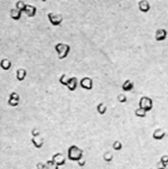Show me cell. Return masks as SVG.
<instances>
[{
  "instance_id": "cell-10",
  "label": "cell",
  "mask_w": 168,
  "mask_h": 169,
  "mask_svg": "<svg viewBox=\"0 0 168 169\" xmlns=\"http://www.w3.org/2000/svg\"><path fill=\"white\" fill-rule=\"evenodd\" d=\"M31 140H32V143L33 144L35 148H36V149H41L43 147V145H44V140L41 135L36 136V137H32Z\"/></svg>"
},
{
  "instance_id": "cell-4",
  "label": "cell",
  "mask_w": 168,
  "mask_h": 169,
  "mask_svg": "<svg viewBox=\"0 0 168 169\" xmlns=\"http://www.w3.org/2000/svg\"><path fill=\"white\" fill-rule=\"evenodd\" d=\"M48 19L49 22L53 25L54 27H58L60 26L61 23L64 21V17L60 13H54V12H49L48 13Z\"/></svg>"
},
{
  "instance_id": "cell-15",
  "label": "cell",
  "mask_w": 168,
  "mask_h": 169,
  "mask_svg": "<svg viewBox=\"0 0 168 169\" xmlns=\"http://www.w3.org/2000/svg\"><path fill=\"white\" fill-rule=\"evenodd\" d=\"M0 67L5 71H7V70H9L12 68V62H11L10 59L4 58V59H2L0 61Z\"/></svg>"
},
{
  "instance_id": "cell-25",
  "label": "cell",
  "mask_w": 168,
  "mask_h": 169,
  "mask_svg": "<svg viewBox=\"0 0 168 169\" xmlns=\"http://www.w3.org/2000/svg\"><path fill=\"white\" fill-rule=\"evenodd\" d=\"M116 99H117V101H118L120 103H125L127 102V101H128V99H127V97H126L124 94H123V93H120V94H119V95H117V97H116Z\"/></svg>"
},
{
  "instance_id": "cell-16",
  "label": "cell",
  "mask_w": 168,
  "mask_h": 169,
  "mask_svg": "<svg viewBox=\"0 0 168 169\" xmlns=\"http://www.w3.org/2000/svg\"><path fill=\"white\" fill-rule=\"evenodd\" d=\"M134 88V84L131 80L129 79H126L125 81L124 82L123 84H122V89L124 92H129V91H132Z\"/></svg>"
},
{
  "instance_id": "cell-7",
  "label": "cell",
  "mask_w": 168,
  "mask_h": 169,
  "mask_svg": "<svg viewBox=\"0 0 168 169\" xmlns=\"http://www.w3.org/2000/svg\"><path fill=\"white\" fill-rule=\"evenodd\" d=\"M20 102V96L16 92H12L9 95V99L7 101V104L11 106H17Z\"/></svg>"
},
{
  "instance_id": "cell-11",
  "label": "cell",
  "mask_w": 168,
  "mask_h": 169,
  "mask_svg": "<svg viewBox=\"0 0 168 169\" xmlns=\"http://www.w3.org/2000/svg\"><path fill=\"white\" fill-rule=\"evenodd\" d=\"M66 87L71 92H74V91L76 90L77 87H78V79H77L76 77H71V78H69Z\"/></svg>"
},
{
  "instance_id": "cell-9",
  "label": "cell",
  "mask_w": 168,
  "mask_h": 169,
  "mask_svg": "<svg viewBox=\"0 0 168 169\" xmlns=\"http://www.w3.org/2000/svg\"><path fill=\"white\" fill-rule=\"evenodd\" d=\"M138 7L139 11L143 12V13H147L148 12H149L151 8L150 3L148 0H140L138 2Z\"/></svg>"
},
{
  "instance_id": "cell-32",
  "label": "cell",
  "mask_w": 168,
  "mask_h": 169,
  "mask_svg": "<svg viewBox=\"0 0 168 169\" xmlns=\"http://www.w3.org/2000/svg\"><path fill=\"white\" fill-rule=\"evenodd\" d=\"M82 169H87V168H86V167H83Z\"/></svg>"
},
{
  "instance_id": "cell-13",
  "label": "cell",
  "mask_w": 168,
  "mask_h": 169,
  "mask_svg": "<svg viewBox=\"0 0 168 169\" xmlns=\"http://www.w3.org/2000/svg\"><path fill=\"white\" fill-rule=\"evenodd\" d=\"M24 12L29 17H34L36 15L37 8L33 5L27 4V7H26Z\"/></svg>"
},
{
  "instance_id": "cell-5",
  "label": "cell",
  "mask_w": 168,
  "mask_h": 169,
  "mask_svg": "<svg viewBox=\"0 0 168 169\" xmlns=\"http://www.w3.org/2000/svg\"><path fill=\"white\" fill-rule=\"evenodd\" d=\"M80 86L82 89L91 91L93 88V80L89 77H84L80 80Z\"/></svg>"
},
{
  "instance_id": "cell-14",
  "label": "cell",
  "mask_w": 168,
  "mask_h": 169,
  "mask_svg": "<svg viewBox=\"0 0 168 169\" xmlns=\"http://www.w3.org/2000/svg\"><path fill=\"white\" fill-rule=\"evenodd\" d=\"M22 11H20L17 8H12L11 11H10V17H11L12 19L15 20V21H18L22 17Z\"/></svg>"
},
{
  "instance_id": "cell-2",
  "label": "cell",
  "mask_w": 168,
  "mask_h": 169,
  "mask_svg": "<svg viewBox=\"0 0 168 169\" xmlns=\"http://www.w3.org/2000/svg\"><path fill=\"white\" fill-rule=\"evenodd\" d=\"M83 157V150L77 145H71L68 150V158L71 161L78 162Z\"/></svg>"
},
{
  "instance_id": "cell-29",
  "label": "cell",
  "mask_w": 168,
  "mask_h": 169,
  "mask_svg": "<svg viewBox=\"0 0 168 169\" xmlns=\"http://www.w3.org/2000/svg\"><path fill=\"white\" fill-rule=\"evenodd\" d=\"M165 165L163 162H162L161 161H159V162L157 163V168L158 169H164V167H165Z\"/></svg>"
},
{
  "instance_id": "cell-18",
  "label": "cell",
  "mask_w": 168,
  "mask_h": 169,
  "mask_svg": "<svg viewBox=\"0 0 168 169\" xmlns=\"http://www.w3.org/2000/svg\"><path fill=\"white\" fill-rule=\"evenodd\" d=\"M96 110H97V112L100 114V115H105L107 111V106L106 105H105V103L103 102H100L97 104L96 106Z\"/></svg>"
},
{
  "instance_id": "cell-6",
  "label": "cell",
  "mask_w": 168,
  "mask_h": 169,
  "mask_svg": "<svg viewBox=\"0 0 168 169\" xmlns=\"http://www.w3.org/2000/svg\"><path fill=\"white\" fill-rule=\"evenodd\" d=\"M51 160L59 167L65 164V162H66V158L64 157V155L61 153H57V154L53 155Z\"/></svg>"
},
{
  "instance_id": "cell-21",
  "label": "cell",
  "mask_w": 168,
  "mask_h": 169,
  "mask_svg": "<svg viewBox=\"0 0 168 169\" xmlns=\"http://www.w3.org/2000/svg\"><path fill=\"white\" fill-rule=\"evenodd\" d=\"M134 114H135V115L137 117L144 118L146 117V115H147V111H145V110H143V109H141V108L138 107V109H136V110H134Z\"/></svg>"
},
{
  "instance_id": "cell-8",
  "label": "cell",
  "mask_w": 168,
  "mask_h": 169,
  "mask_svg": "<svg viewBox=\"0 0 168 169\" xmlns=\"http://www.w3.org/2000/svg\"><path fill=\"white\" fill-rule=\"evenodd\" d=\"M167 37V32L166 30L163 28H159L155 32V39L157 41H165Z\"/></svg>"
},
{
  "instance_id": "cell-12",
  "label": "cell",
  "mask_w": 168,
  "mask_h": 169,
  "mask_svg": "<svg viewBox=\"0 0 168 169\" xmlns=\"http://www.w3.org/2000/svg\"><path fill=\"white\" fill-rule=\"evenodd\" d=\"M166 136L165 130L162 129H156L153 133V138L155 140H162Z\"/></svg>"
},
{
  "instance_id": "cell-3",
  "label": "cell",
  "mask_w": 168,
  "mask_h": 169,
  "mask_svg": "<svg viewBox=\"0 0 168 169\" xmlns=\"http://www.w3.org/2000/svg\"><path fill=\"white\" fill-rule=\"evenodd\" d=\"M138 106L141 109H143L145 111L148 112L152 110L153 107V99L150 98L149 97H147V96H143L140 98L139 100V102H138Z\"/></svg>"
},
{
  "instance_id": "cell-24",
  "label": "cell",
  "mask_w": 168,
  "mask_h": 169,
  "mask_svg": "<svg viewBox=\"0 0 168 169\" xmlns=\"http://www.w3.org/2000/svg\"><path fill=\"white\" fill-rule=\"evenodd\" d=\"M69 78H68V77H67L66 74H63L61 75V76L59 77V83H60V84H62V85L67 86V84H68V81H69Z\"/></svg>"
},
{
  "instance_id": "cell-26",
  "label": "cell",
  "mask_w": 168,
  "mask_h": 169,
  "mask_svg": "<svg viewBox=\"0 0 168 169\" xmlns=\"http://www.w3.org/2000/svg\"><path fill=\"white\" fill-rule=\"evenodd\" d=\"M32 137H36V136H39L40 135V131L39 129L37 128H34L32 130Z\"/></svg>"
},
{
  "instance_id": "cell-28",
  "label": "cell",
  "mask_w": 168,
  "mask_h": 169,
  "mask_svg": "<svg viewBox=\"0 0 168 169\" xmlns=\"http://www.w3.org/2000/svg\"><path fill=\"white\" fill-rule=\"evenodd\" d=\"M78 164L82 167H85V165H86V160H83L82 158H81V159L78 161Z\"/></svg>"
},
{
  "instance_id": "cell-1",
  "label": "cell",
  "mask_w": 168,
  "mask_h": 169,
  "mask_svg": "<svg viewBox=\"0 0 168 169\" xmlns=\"http://www.w3.org/2000/svg\"><path fill=\"white\" fill-rule=\"evenodd\" d=\"M54 49H55V51H56L58 59H64L65 58H67L70 51H71V47L69 44L61 43V42L57 43L54 46Z\"/></svg>"
},
{
  "instance_id": "cell-23",
  "label": "cell",
  "mask_w": 168,
  "mask_h": 169,
  "mask_svg": "<svg viewBox=\"0 0 168 169\" xmlns=\"http://www.w3.org/2000/svg\"><path fill=\"white\" fill-rule=\"evenodd\" d=\"M112 148H113L114 150H116V151H120L123 149V145H122V143L120 141V140H116V141H114V143L112 144Z\"/></svg>"
},
{
  "instance_id": "cell-17",
  "label": "cell",
  "mask_w": 168,
  "mask_h": 169,
  "mask_svg": "<svg viewBox=\"0 0 168 169\" xmlns=\"http://www.w3.org/2000/svg\"><path fill=\"white\" fill-rule=\"evenodd\" d=\"M27 70L25 69H18L17 70V73H16V78L18 81L22 82L23 81L26 77H27Z\"/></svg>"
},
{
  "instance_id": "cell-22",
  "label": "cell",
  "mask_w": 168,
  "mask_h": 169,
  "mask_svg": "<svg viewBox=\"0 0 168 169\" xmlns=\"http://www.w3.org/2000/svg\"><path fill=\"white\" fill-rule=\"evenodd\" d=\"M26 7H27V4L25 3L22 0H19L16 2V8L22 12H24L25 9H26Z\"/></svg>"
},
{
  "instance_id": "cell-30",
  "label": "cell",
  "mask_w": 168,
  "mask_h": 169,
  "mask_svg": "<svg viewBox=\"0 0 168 169\" xmlns=\"http://www.w3.org/2000/svg\"><path fill=\"white\" fill-rule=\"evenodd\" d=\"M164 169H168V163L167 164L165 165V167H164Z\"/></svg>"
},
{
  "instance_id": "cell-19",
  "label": "cell",
  "mask_w": 168,
  "mask_h": 169,
  "mask_svg": "<svg viewBox=\"0 0 168 169\" xmlns=\"http://www.w3.org/2000/svg\"><path fill=\"white\" fill-rule=\"evenodd\" d=\"M42 169H59V166H57L52 160H49L45 163H44Z\"/></svg>"
},
{
  "instance_id": "cell-27",
  "label": "cell",
  "mask_w": 168,
  "mask_h": 169,
  "mask_svg": "<svg viewBox=\"0 0 168 169\" xmlns=\"http://www.w3.org/2000/svg\"><path fill=\"white\" fill-rule=\"evenodd\" d=\"M160 161L162 162H163L164 164H167L168 163V155H163V156H162V158H161Z\"/></svg>"
},
{
  "instance_id": "cell-20",
  "label": "cell",
  "mask_w": 168,
  "mask_h": 169,
  "mask_svg": "<svg viewBox=\"0 0 168 169\" xmlns=\"http://www.w3.org/2000/svg\"><path fill=\"white\" fill-rule=\"evenodd\" d=\"M114 158L113 154L110 151H106L105 154H103V159L105 162H111Z\"/></svg>"
},
{
  "instance_id": "cell-31",
  "label": "cell",
  "mask_w": 168,
  "mask_h": 169,
  "mask_svg": "<svg viewBox=\"0 0 168 169\" xmlns=\"http://www.w3.org/2000/svg\"><path fill=\"white\" fill-rule=\"evenodd\" d=\"M41 1H42V2H46L47 0H41Z\"/></svg>"
}]
</instances>
